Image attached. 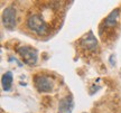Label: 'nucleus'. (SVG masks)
<instances>
[{
	"instance_id": "1",
	"label": "nucleus",
	"mask_w": 121,
	"mask_h": 113,
	"mask_svg": "<svg viewBox=\"0 0 121 113\" xmlns=\"http://www.w3.org/2000/svg\"><path fill=\"white\" fill-rule=\"evenodd\" d=\"M26 25L29 30H31L37 35H45L48 31L47 22L44 20L42 16H39L37 13H31L28 16Z\"/></svg>"
},
{
	"instance_id": "2",
	"label": "nucleus",
	"mask_w": 121,
	"mask_h": 113,
	"mask_svg": "<svg viewBox=\"0 0 121 113\" xmlns=\"http://www.w3.org/2000/svg\"><path fill=\"white\" fill-rule=\"evenodd\" d=\"M17 53L20 55L22 61L26 63L27 65L33 66L37 63L38 59V53L35 48L30 46H20L17 48Z\"/></svg>"
},
{
	"instance_id": "3",
	"label": "nucleus",
	"mask_w": 121,
	"mask_h": 113,
	"mask_svg": "<svg viewBox=\"0 0 121 113\" xmlns=\"http://www.w3.org/2000/svg\"><path fill=\"white\" fill-rule=\"evenodd\" d=\"M2 25L6 29L13 30L16 27V19H17V11L13 6H9L2 11Z\"/></svg>"
},
{
	"instance_id": "4",
	"label": "nucleus",
	"mask_w": 121,
	"mask_h": 113,
	"mask_svg": "<svg viewBox=\"0 0 121 113\" xmlns=\"http://www.w3.org/2000/svg\"><path fill=\"white\" fill-rule=\"evenodd\" d=\"M34 84L36 90L40 93H48L54 87L53 80L46 75H36L34 77Z\"/></svg>"
},
{
	"instance_id": "5",
	"label": "nucleus",
	"mask_w": 121,
	"mask_h": 113,
	"mask_svg": "<svg viewBox=\"0 0 121 113\" xmlns=\"http://www.w3.org/2000/svg\"><path fill=\"white\" fill-rule=\"evenodd\" d=\"M81 46L85 49H89V50H94L98 47V40L92 31H90L87 35H85L81 39Z\"/></svg>"
},
{
	"instance_id": "6",
	"label": "nucleus",
	"mask_w": 121,
	"mask_h": 113,
	"mask_svg": "<svg viewBox=\"0 0 121 113\" xmlns=\"http://www.w3.org/2000/svg\"><path fill=\"white\" fill-rule=\"evenodd\" d=\"M74 108V102L72 95H67L63 97L58 103V112L60 113H71Z\"/></svg>"
},
{
	"instance_id": "7",
	"label": "nucleus",
	"mask_w": 121,
	"mask_h": 113,
	"mask_svg": "<svg viewBox=\"0 0 121 113\" xmlns=\"http://www.w3.org/2000/svg\"><path fill=\"white\" fill-rule=\"evenodd\" d=\"M119 16H120V9H114L109 13L107 18L103 20V25L105 28H113L117 26L118 20H119Z\"/></svg>"
},
{
	"instance_id": "8",
	"label": "nucleus",
	"mask_w": 121,
	"mask_h": 113,
	"mask_svg": "<svg viewBox=\"0 0 121 113\" xmlns=\"http://www.w3.org/2000/svg\"><path fill=\"white\" fill-rule=\"evenodd\" d=\"M1 84L4 91H10L11 90V84H13V73L11 72H6L2 77H1Z\"/></svg>"
}]
</instances>
